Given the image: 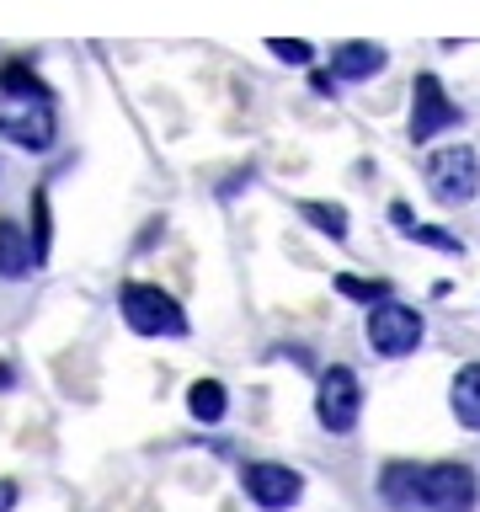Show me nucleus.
Segmentation results:
<instances>
[{
    "label": "nucleus",
    "mask_w": 480,
    "mask_h": 512,
    "mask_svg": "<svg viewBox=\"0 0 480 512\" xmlns=\"http://www.w3.org/2000/svg\"><path fill=\"white\" fill-rule=\"evenodd\" d=\"M480 502V475L459 459H438L422 464L416 480V512H475Z\"/></svg>",
    "instance_id": "f257e3e1"
},
{
    "label": "nucleus",
    "mask_w": 480,
    "mask_h": 512,
    "mask_svg": "<svg viewBox=\"0 0 480 512\" xmlns=\"http://www.w3.org/2000/svg\"><path fill=\"white\" fill-rule=\"evenodd\" d=\"M363 331H368V347L379 358H411L427 336V320H422V310H411L400 299H379V304H368Z\"/></svg>",
    "instance_id": "f03ea898"
},
{
    "label": "nucleus",
    "mask_w": 480,
    "mask_h": 512,
    "mask_svg": "<svg viewBox=\"0 0 480 512\" xmlns=\"http://www.w3.org/2000/svg\"><path fill=\"white\" fill-rule=\"evenodd\" d=\"M427 192L443 208H464L480 192V155L470 144H443V150L427 155Z\"/></svg>",
    "instance_id": "7ed1b4c3"
},
{
    "label": "nucleus",
    "mask_w": 480,
    "mask_h": 512,
    "mask_svg": "<svg viewBox=\"0 0 480 512\" xmlns=\"http://www.w3.org/2000/svg\"><path fill=\"white\" fill-rule=\"evenodd\" d=\"M118 310L128 320V331L139 336H187V310L155 283H123Z\"/></svg>",
    "instance_id": "20e7f679"
},
{
    "label": "nucleus",
    "mask_w": 480,
    "mask_h": 512,
    "mask_svg": "<svg viewBox=\"0 0 480 512\" xmlns=\"http://www.w3.org/2000/svg\"><path fill=\"white\" fill-rule=\"evenodd\" d=\"M363 416V384L358 374H352L347 363H331L320 368V384H315V422L336 432V438H347L352 427H358Z\"/></svg>",
    "instance_id": "39448f33"
},
{
    "label": "nucleus",
    "mask_w": 480,
    "mask_h": 512,
    "mask_svg": "<svg viewBox=\"0 0 480 512\" xmlns=\"http://www.w3.org/2000/svg\"><path fill=\"white\" fill-rule=\"evenodd\" d=\"M0 139L22 144V150H48L54 144V102L0 91Z\"/></svg>",
    "instance_id": "423d86ee"
},
{
    "label": "nucleus",
    "mask_w": 480,
    "mask_h": 512,
    "mask_svg": "<svg viewBox=\"0 0 480 512\" xmlns=\"http://www.w3.org/2000/svg\"><path fill=\"white\" fill-rule=\"evenodd\" d=\"M240 491H246L262 512H288V507H299V496H304V475L294 470V464L256 459V464L240 470Z\"/></svg>",
    "instance_id": "0eeeda50"
},
{
    "label": "nucleus",
    "mask_w": 480,
    "mask_h": 512,
    "mask_svg": "<svg viewBox=\"0 0 480 512\" xmlns=\"http://www.w3.org/2000/svg\"><path fill=\"white\" fill-rule=\"evenodd\" d=\"M459 123H464V112H459V102H448L443 80L438 75H416V86H411V123H406L411 144H427V139H438V134H448V128H459Z\"/></svg>",
    "instance_id": "6e6552de"
},
{
    "label": "nucleus",
    "mask_w": 480,
    "mask_h": 512,
    "mask_svg": "<svg viewBox=\"0 0 480 512\" xmlns=\"http://www.w3.org/2000/svg\"><path fill=\"white\" fill-rule=\"evenodd\" d=\"M38 246L27 240V230L16 219H0V278L6 283H16V278H32L38 272Z\"/></svg>",
    "instance_id": "1a4fd4ad"
},
{
    "label": "nucleus",
    "mask_w": 480,
    "mask_h": 512,
    "mask_svg": "<svg viewBox=\"0 0 480 512\" xmlns=\"http://www.w3.org/2000/svg\"><path fill=\"white\" fill-rule=\"evenodd\" d=\"M384 64H390L384 43L352 38V43H342V48H331V75H336V80H374Z\"/></svg>",
    "instance_id": "9d476101"
},
{
    "label": "nucleus",
    "mask_w": 480,
    "mask_h": 512,
    "mask_svg": "<svg viewBox=\"0 0 480 512\" xmlns=\"http://www.w3.org/2000/svg\"><path fill=\"white\" fill-rule=\"evenodd\" d=\"M448 411H454L459 427L480 432V363H464L454 384H448Z\"/></svg>",
    "instance_id": "9b49d317"
},
{
    "label": "nucleus",
    "mask_w": 480,
    "mask_h": 512,
    "mask_svg": "<svg viewBox=\"0 0 480 512\" xmlns=\"http://www.w3.org/2000/svg\"><path fill=\"white\" fill-rule=\"evenodd\" d=\"M416 480H422V464L390 459V464H384V475H379V496L395 512H416Z\"/></svg>",
    "instance_id": "f8f14e48"
},
{
    "label": "nucleus",
    "mask_w": 480,
    "mask_h": 512,
    "mask_svg": "<svg viewBox=\"0 0 480 512\" xmlns=\"http://www.w3.org/2000/svg\"><path fill=\"white\" fill-rule=\"evenodd\" d=\"M187 411H192V422H203V427H214L230 416V390H224L219 379H198L187 390Z\"/></svg>",
    "instance_id": "ddd939ff"
},
{
    "label": "nucleus",
    "mask_w": 480,
    "mask_h": 512,
    "mask_svg": "<svg viewBox=\"0 0 480 512\" xmlns=\"http://www.w3.org/2000/svg\"><path fill=\"white\" fill-rule=\"evenodd\" d=\"M0 91H6V96H43V102L54 96L27 59H6V64H0Z\"/></svg>",
    "instance_id": "4468645a"
},
{
    "label": "nucleus",
    "mask_w": 480,
    "mask_h": 512,
    "mask_svg": "<svg viewBox=\"0 0 480 512\" xmlns=\"http://www.w3.org/2000/svg\"><path fill=\"white\" fill-rule=\"evenodd\" d=\"M299 219H310L320 235H331V240H347V208L342 203H315V198H304L299 203Z\"/></svg>",
    "instance_id": "2eb2a0df"
},
{
    "label": "nucleus",
    "mask_w": 480,
    "mask_h": 512,
    "mask_svg": "<svg viewBox=\"0 0 480 512\" xmlns=\"http://www.w3.org/2000/svg\"><path fill=\"white\" fill-rule=\"evenodd\" d=\"M411 240H422V246H438V251H448V256H464V240H459V235H448V230H432V224H422V219H416Z\"/></svg>",
    "instance_id": "dca6fc26"
},
{
    "label": "nucleus",
    "mask_w": 480,
    "mask_h": 512,
    "mask_svg": "<svg viewBox=\"0 0 480 512\" xmlns=\"http://www.w3.org/2000/svg\"><path fill=\"white\" fill-rule=\"evenodd\" d=\"M267 54H278L283 64H310L315 48L304 43V38H267Z\"/></svg>",
    "instance_id": "f3484780"
},
{
    "label": "nucleus",
    "mask_w": 480,
    "mask_h": 512,
    "mask_svg": "<svg viewBox=\"0 0 480 512\" xmlns=\"http://www.w3.org/2000/svg\"><path fill=\"white\" fill-rule=\"evenodd\" d=\"M336 294H347V299H358V304L390 299V294H384V283H363V278H336Z\"/></svg>",
    "instance_id": "a211bd4d"
},
{
    "label": "nucleus",
    "mask_w": 480,
    "mask_h": 512,
    "mask_svg": "<svg viewBox=\"0 0 480 512\" xmlns=\"http://www.w3.org/2000/svg\"><path fill=\"white\" fill-rule=\"evenodd\" d=\"M390 219H395V230L411 240V230H416V214H411V208H406V203H390Z\"/></svg>",
    "instance_id": "6ab92c4d"
},
{
    "label": "nucleus",
    "mask_w": 480,
    "mask_h": 512,
    "mask_svg": "<svg viewBox=\"0 0 480 512\" xmlns=\"http://www.w3.org/2000/svg\"><path fill=\"white\" fill-rule=\"evenodd\" d=\"M16 496H22V491H16V480H0V512H11Z\"/></svg>",
    "instance_id": "aec40b11"
},
{
    "label": "nucleus",
    "mask_w": 480,
    "mask_h": 512,
    "mask_svg": "<svg viewBox=\"0 0 480 512\" xmlns=\"http://www.w3.org/2000/svg\"><path fill=\"white\" fill-rule=\"evenodd\" d=\"M310 86H315L320 96H331V91H336V75H326V70H315V75H310Z\"/></svg>",
    "instance_id": "412c9836"
},
{
    "label": "nucleus",
    "mask_w": 480,
    "mask_h": 512,
    "mask_svg": "<svg viewBox=\"0 0 480 512\" xmlns=\"http://www.w3.org/2000/svg\"><path fill=\"white\" fill-rule=\"evenodd\" d=\"M11 384H16V368H11L6 358H0V390H11Z\"/></svg>",
    "instance_id": "4be33fe9"
}]
</instances>
